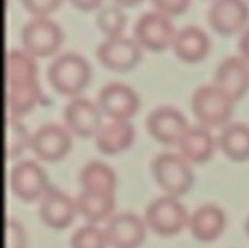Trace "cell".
<instances>
[{"mask_svg":"<svg viewBox=\"0 0 249 248\" xmlns=\"http://www.w3.org/2000/svg\"><path fill=\"white\" fill-rule=\"evenodd\" d=\"M90 69L88 61L76 53L58 54L47 67V79L51 88L66 96H74L89 82Z\"/></svg>","mask_w":249,"mask_h":248,"instance_id":"obj_1","label":"cell"},{"mask_svg":"<svg viewBox=\"0 0 249 248\" xmlns=\"http://www.w3.org/2000/svg\"><path fill=\"white\" fill-rule=\"evenodd\" d=\"M152 175L158 186L172 197L185 194L194 181L193 171L187 161L181 155L171 152H162L153 158Z\"/></svg>","mask_w":249,"mask_h":248,"instance_id":"obj_2","label":"cell"},{"mask_svg":"<svg viewBox=\"0 0 249 248\" xmlns=\"http://www.w3.org/2000/svg\"><path fill=\"white\" fill-rule=\"evenodd\" d=\"M191 108L203 127H219L229 121L233 101L216 85H203L194 91Z\"/></svg>","mask_w":249,"mask_h":248,"instance_id":"obj_3","label":"cell"},{"mask_svg":"<svg viewBox=\"0 0 249 248\" xmlns=\"http://www.w3.org/2000/svg\"><path fill=\"white\" fill-rule=\"evenodd\" d=\"M19 38L23 50L32 57H48L58 50L63 32L54 20L45 16H34L22 25Z\"/></svg>","mask_w":249,"mask_h":248,"instance_id":"obj_4","label":"cell"},{"mask_svg":"<svg viewBox=\"0 0 249 248\" xmlns=\"http://www.w3.org/2000/svg\"><path fill=\"white\" fill-rule=\"evenodd\" d=\"M136 42L150 51H162L172 45L175 29L168 15L158 10H147L137 16L133 25Z\"/></svg>","mask_w":249,"mask_h":248,"instance_id":"obj_5","label":"cell"},{"mask_svg":"<svg viewBox=\"0 0 249 248\" xmlns=\"http://www.w3.org/2000/svg\"><path fill=\"white\" fill-rule=\"evenodd\" d=\"M147 227L162 237H171L182 231L188 224L185 208L172 196H162L152 200L144 212Z\"/></svg>","mask_w":249,"mask_h":248,"instance_id":"obj_6","label":"cell"},{"mask_svg":"<svg viewBox=\"0 0 249 248\" xmlns=\"http://www.w3.org/2000/svg\"><path fill=\"white\" fill-rule=\"evenodd\" d=\"M12 193L23 202L42 199L48 190V181L44 170L34 161L18 162L9 174Z\"/></svg>","mask_w":249,"mask_h":248,"instance_id":"obj_7","label":"cell"},{"mask_svg":"<svg viewBox=\"0 0 249 248\" xmlns=\"http://www.w3.org/2000/svg\"><path fill=\"white\" fill-rule=\"evenodd\" d=\"M98 107L112 121H127L137 113L139 98L130 86L109 82L98 94Z\"/></svg>","mask_w":249,"mask_h":248,"instance_id":"obj_8","label":"cell"},{"mask_svg":"<svg viewBox=\"0 0 249 248\" xmlns=\"http://www.w3.org/2000/svg\"><path fill=\"white\" fill-rule=\"evenodd\" d=\"M96 58L109 70L127 72L140 61L142 51L136 39L120 35L99 42L96 47Z\"/></svg>","mask_w":249,"mask_h":248,"instance_id":"obj_9","label":"cell"},{"mask_svg":"<svg viewBox=\"0 0 249 248\" xmlns=\"http://www.w3.org/2000/svg\"><path fill=\"white\" fill-rule=\"evenodd\" d=\"M209 25L222 35L244 31L248 22L249 7L244 0H213L207 9Z\"/></svg>","mask_w":249,"mask_h":248,"instance_id":"obj_10","label":"cell"},{"mask_svg":"<svg viewBox=\"0 0 249 248\" xmlns=\"http://www.w3.org/2000/svg\"><path fill=\"white\" fill-rule=\"evenodd\" d=\"M31 151L45 162L63 159L71 148V139L67 130L58 124H45L39 127L29 139Z\"/></svg>","mask_w":249,"mask_h":248,"instance_id":"obj_11","label":"cell"},{"mask_svg":"<svg viewBox=\"0 0 249 248\" xmlns=\"http://www.w3.org/2000/svg\"><path fill=\"white\" fill-rule=\"evenodd\" d=\"M149 134L162 145L179 143L188 130L187 118L172 107H159L153 110L146 120Z\"/></svg>","mask_w":249,"mask_h":248,"instance_id":"obj_12","label":"cell"},{"mask_svg":"<svg viewBox=\"0 0 249 248\" xmlns=\"http://www.w3.org/2000/svg\"><path fill=\"white\" fill-rule=\"evenodd\" d=\"M107 244L112 248H139L144 241L146 229L143 221L131 213H118L109 219L104 231Z\"/></svg>","mask_w":249,"mask_h":248,"instance_id":"obj_13","label":"cell"},{"mask_svg":"<svg viewBox=\"0 0 249 248\" xmlns=\"http://www.w3.org/2000/svg\"><path fill=\"white\" fill-rule=\"evenodd\" d=\"M214 85L233 102L241 99L249 86V69L242 57H225L214 72Z\"/></svg>","mask_w":249,"mask_h":248,"instance_id":"obj_14","label":"cell"},{"mask_svg":"<svg viewBox=\"0 0 249 248\" xmlns=\"http://www.w3.org/2000/svg\"><path fill=\"white\" fill-rule=\"evenodd\" d=\"M92 101L86 98H73L64 107V123L67 130L79 137L95 136L101 129V113Z\"/></svg>","mask_w":249,"mask_h":248,"instance_id":"obj_15","label":"cell"},{"mask_svg":"<svg viewBox=\"0 0 249 248\" xmlns=\"http://www.w3.org/2000/svg\"><path fill=\"white\" fill-rule=\"evenodd\" d=\"M76 202L67 194L48 189L39 203V219L50 228L63 229L67 228L76 213Z\"/></svg>","mask_w":249,"mask_h":248,"instance_id":"obj_16","label":"cell"},{"mask_svg":"<svg viewBox=\"0 0 249 248\" xmlns=\"http://www.w3.org/2000/svg\"><path fill=\"white\" fill-rule=\"evenodd\" d=\"M209 47L210 41L207 34L196 25H187L178 29L172 41L175 56L187 63H197L203 60L209 51Z\"/></svg>","mask_w":249,"mask_h":248,"instance_id":"obj_17","label":"cell"},{"mask_svg":"<svg viewBox=\"0 0 249 248\" xmlns=\"http://www.w3.org/2000/svg\"><path fill=\"white\" fill-rule=\"evenodd\" d=\"M226 224L225 213L220 208L214 205H204L194 210L188 219V227L196 240L209 243L223 232Z\"/></svg>","mask_w":249,"mask_h":248,"instance_id":"obj_18","label":"cell"},{"mask_svg":"<svg viewBox=\"0 0 249 248\" xmlns=\"http://www.w3.org/2000/svg\"><path fill=\"white\" fill-rule=\"evenodd\" d=\"M181 156L191 164L207 162L214 151V139L210 132L203 126L188 127V130L181 137L179 143Z\"/></svg>","mask_w":249,"mask_h":248,"instance_id":"obj_19","label":"cell"},{"mask_svg":"<svg viewBox=\"0 0 249 248\" xmlns=\"http://www.w3.org/2000/svg\"><path fill=\"white\" fill-rule=\"evenodd\" d=\"M134 139V129L128 121H111L95 134L96 148L105 155H115L128 149Z\"/></svg>","mask_w":249,"mask_h":248,"instance_id":"obj_20","label":"cell"},{"mask_svg":"<svg viewBox=\"0 0 249 248\" xmlns=\"http://www.w3.org/2000/svg\"><path fill=\"white\" fill-rule=\"evenodd\" d=\"M4 80L6 86L36 82V64L32 56L18 48L9 50L4 57Z\"/></svg>","mask_w":249,"mask_h":248,"instance_id":"obj_21","label":"cell"},{"mask_svg":"<svg viewBox=\"0 0 249 248\" xmlns=\"http://www.w3.org/2000/svg\"><path fill=\"white\" fill-rule=\"evenodd\" d=\"M79 184L83 191L114 194L115 174L107 164L101 161H90L80 170Z\"/></svg>","mask_w":249,"mask_h":248,"instance_id":"obj_22","label":"cell"},{"mask_svg":"<svg viewBox=\"0 0 249 248\" xmlns=\"http://www.w3.org/2000/svg\"><path fill=\"white\" fill-rule=\"evenodd\" d=\"M41 98L38 82L6 86V108L7 118L18 120L20 115L29 113Z\"/></svg>","mask_w":249,"mask_h":248,"instance_id":"obj_23","label":"cell"},{"mask_svg":"<svg viewBox=\"0 0 249 248\" xmlns=\"http://www.w3.org/2000/svg\"><path fill=\"white\" fill-rule=\"evenodd\" d=\"M219 146L232 161L242 162L249 159V126L244 123L226 126L219 136Z\"/></svg>","mask_w":249,"mask_h":248,"instance_id":"obj_24","label":"cell"},{"mask_svg":"<svg viewBox=\"0 0 249 248\" xmlns=\"http://www.w3.org/2000/svg\"><path fill=\"white\" fill-rule=\"evenodd\" d=\"M76 210L89 224H98L109 218L114 210V194L80 191L76 197Z\"/></svg>","mask_w":249,"mask_h":248,"instance_id":"obj_25","label":"cell"},{"mask_svg":"<svg viewBox=\"0 0 249 248\" xmlns=\"http://www.w3.org/2000/svg\"><path fill=\"white\" fill-rule=\"evenodd\" d=\"M96 25L108 38L120 37L125 26V15L123 10L114 4H107L98 9L96 12Z\"/></svg>","mask_w":249,"mask_h":248,"instance_id":"obj_26","label":"cell"},{"mask_svg":"<svg viewBox=\"0 0 249 248\" xmlns=\"http://www.w3.org/2000/svg\"><path fill=\"white\" fill-rule=\"evenodd\" d=\"M29 139L26 129L22 123L13 118L6 120V132H4V151L6 158H16L22 153V151L29 146Z\"/></svg>","mask_w":249,"mask_h":248,"instance_id":"obj_27","label":"cell"},{"mask_svg":"<svg viewBox=\"0 0 249 248\" xmlns=\"http://www.w3.org/2000/svg\"><path fill=\"white\" fill-rule=\"evenodd\" d=\"M107 238L104 231L93 225H85L76 229L70 238V248H105Z\"/></svg>","mask_w":249,"mask_h":248,"instance_id":"obj_28","label":"cell"},{"mask_svg":"<svg viewBox=\"0 0 249 248\" xmlns=\"http://www.w3.org/2000/svg\"><path fill=\"white\" fill-rule=\"evenodd\" d=\"M4 248H25L23 228L15 219H7L4 224Z\"/></svg>","mask_w":249,"mask_h":248,"instance_id":"obj_29","label":"cell"},{"mask_svg":"<svg viewBox=\"0 0 249 248\" xmlns=\"http://www.w3.org/2000/svg\"><path fill=\"white\" fill-rule=\"evenodd\" d=\"M20 4L35 16H44L58 7L61 0H19Z\"/></svg>","mask_w":249,"mask_h":248,"instance_id":"obj_30","label":"cell"},{"mask_svg":"<svg viewBox=\"0 0 249 248\" xmlns=\"http://www.w3.org/2000/svg\"><path fill=\"white\" fill-rule=\"evenodd\" d=\"M150 3L158 12L165 15H178L188 7L190 0H150Z\"/></svg>","mask_w":249,"mask_h":248,"instance_id":"obj_31","label":"cell"},{"mask_svg":"<svg viewBox=\"0 0 249 248\" xmlns=\"http://www.w3.org/2000/svg\"><path fill=\"white\" fill-rule=\"evenodd\" d=\"M238 48L242 54V58L249 61V26L241 32V37L238 39Z\"/></svg>","mask_w":249,"mask_h":248,"instance_id":"obj_32","label":"cell"},{"mask_svg":"<svg viewBox=\"0 0 249 248\" xmlns=\"http://www.w3.org/2000/svg\"><path fill=\"white\" fill-rule=\"evenodd\" d=\"M79 10H92L101 4L102 0H69Z\"/></svg>","mask_w":249,"mask_h":248,"instance_id":"obj_33","label":"cell"},{"mask_svg":"<svg viewBox=\"0 0 249 248\" xmlns=\"http://www.w3.org/2000/svg\"><path fill=\"white\" fill-rule=\"evenodd\" d=\"M117 4H121V6H134L137 3H140L142 0H114Z\"/></svg>","mask_w":249,"mask_h":248,"instance_id":"obj_34","label":"cell"},{"mask_svg":"<svg viewBox=\"0 0 249 248\" xmlns=\"http://www.w3.org/2000/svg\"><path fill=\"white\" fill-rule=\"evenodd\" d=\"M245 231H247V235L249 237V216L248 219H247V222H245Z\"/></svg>","mask_w":249,"mask_h":248,"instance_id":"obj_35","label":"cell"}]
</instances>
